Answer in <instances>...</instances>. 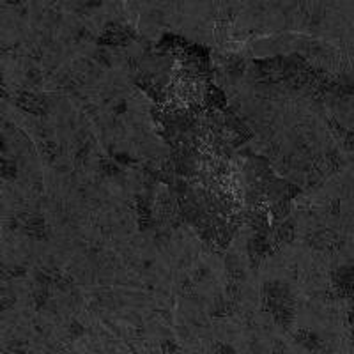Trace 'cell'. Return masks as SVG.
Wrapping results in <instances>:
<instances>
[{
	"mask_svg": "<svg viewBox=\"0 0 354 354\" xmlns=\"http://www.w3.org/2000/svg\"><path fill=\"white\" fill-rule=\"evenodd\" d=\"M292 235H294V227H292L291 221H285V223H282L278 227V232H276V238H278V241L289 243L292 239Z\"/></svg>",
	"mask_w": 354,
	"mask_h": 354,
	"instance_id": "7",
	"label": "cell"
},
{
	"mask_svg": "<svg viewBox=\"0 0 354 354\" xmlns=\"http://www.w3.org/2000/svg\"><path fill=\"white\" fill-rule=\"evenodd\" d=\"M130 30L121 25H108L101 34L99 43L101 45H123L124 41L130 39Z\"/></svg>",
	"mask_w": 354,
	"mask_h": 354,
	"instance_id": "1",
	"label": "cell"
},
{
	"mask_svg": "<svg viewBox=\"0 0 354 354\" xmlns=\"http://www.w3.org/2000/svg\"><path fill=\"white\" fill-rule=\"evenodd\" d=\"M46 299H48V292L45 289L36 292V305H38V308H43L46 305Z\"/></svg>",
	"mask_w": 354,
	"mask_h": 354,
	"instance_id": "11",
	"label": "cell"
},
{
	"mask_svg": "<svg viewBox=\"0 0 354 354\" xmlns=\"http://www.w3.org/2000/svg\"><path fill=\"white\" fill-rule=\"evenodd\" d=\"M43 151L48 154V158H53L59 154V149H57V146L52 144V142H45V144H43Z\"/></svg>",
	"mask_w": 354,
	"mask_h": 354,
	"instance_id": "10",
	"label": "cell"
},
{
	"mask_svg": "<svg viewBox=\"0 0 354 354\" xmlns=\"http://www.w3.org/2000/svg\"><path fill=\"white\" fill-rule=\"evenodd\" d=\"M2 175H4L6 179H13L16 175V165L13 161L4 160L2 161Z\"/></svg>",
	"mask_w": 354,
	"mask_h": 354,
	"instance_id": "8",
	"label": "cell"
},
{
	"mask_svg": "<svg viewBox=\"0 0 354 354\" xmlns=\"http://www.w3.org/2000/svg\"><path fill=\"white\" fill-rule=\"evenodd\" d=\"M8 2H9V4H18L20 0H8Z\"/></svg>",
	"mask_w": 354,
	"mask_h": 354,
	"instance_id": "15",
	"label": "cell"
},
{
	"mask_svg": "<svg viewBox=\"0 0 354 354\" xmlns=\"http://www.w3.org/2000/svg\"><path fill=\"white\" fill-rule=\"evenodd\" d=\"M227 271H228V276H230L232 280H235V282L245 278V273H243V269H241V264H239L238 259H235L234 255H230V257L227 259Z\"/></svg>",
	"mask_w": 354,
	"mask_h": 354,
	"instance_id": "6",
	"label": "cell"
},
{
	"mask_svg": "<svg viewBox=\"0 0 354 354\" xmlns=\"http://www.w3.org/2000/svg\"><path fill=\"white\" fill-rule=\"evenodd\" d=\"M335 283L342 294H349L354 291V268H342L336 271Z\"/></svg>",
	"mask_w": 354,
	"mask_h": 354,
	"instance_id": "3",
	"label": "cell"
},
{
	"mask_svg": "<svg viewBox=\"0 0 354 354\" xmlns=\"http://www.w3.org/2000/svg\"><path fill=\"white\" fill-rule=\"evenodd\" d=\"M243 69H245V66H243L241 60H235V62H232L230 66H228V73H230V75H234V76L241 75Z\"/></svg>",
	"mask_w": 354,
	"mask_h": 354,
	"instance_id": "12",
	"label": "cell"
},
{
	"mask_svg": "<svg viewBox=\"0 0 354 354\" xmlns=\"http://www.w3.org/2000/svg\"><path fill=\"white\" fill-rule=\"evenodd\" d=\"M104 168H106V174H117V170H119L115 165H110V163H104Z\"/></svg>",
	"mask_w": 354,
	"mask_h": 354,
	"instance_id": "13",
	"label": "cell"
},
{
	"mask_svg": "<svg viewBox=\"0 0 354 354\" xmlns=\"http://www.w3.org/2000/svg\"><path fill=\"white\" fill-rule=\"evenodd\" d=\"M16 103H18L20 108H23L25 112H29V113L41 115V113L46 112L45 99H41V97H38V96H34V94H29V92L20 94L18 99H16Z\"/></svg>",
	"mask_w": 354,
	"mask_h": 354,
	"instance_id": "2",
	"label": "cell"
},
{
	"mask_svg": "<svg viewBox=\"0 0 354 354\" xmlns=\"http://www.w3.org/2000/svg\"><path fill=\"white\" fill-rule=\"evenodd\" d=\"M287 211H289V204H287V200H278L275 205H273V214H275L276 218L285 216V214H287Z\"/></svg>",
	"mask_w": 354,
	"mask_h": 354,
	"instance_id": "9",
	"label": "cell"
},
{
	"mask_svg": "<svg viewBox=\"0 0 354 354\" xmlns=\"http://www.w3.org/2000/svg\"><path fill=\"white\" fill-rule=\"evenodd\" d=\"M25 232L30 235H36V238H41L43 232H45V221H43L39 216L30 218V220L25 223Z\"/></svg>",
	"mask_w": 354,
	"mask_h": 354,
	"instance_id": "5",
	"label": "cell"
},
{
	"mask_svg": "<svg viewBox=\"0 0 354 354\" xmlns=\"http://www.w3.org/2000/svg\"><path fill=\"white\" fill-rule=\"evenodd\" d=\"M205 101L212 110H221L227 106V97H225L223 90H220L218 87H209L207 94H205Z\"/></svg>",
	"mask_w": 354,
	"mask_h": 354,
	"instance_id": "4",
	"label": "cell"
},
{
	"mask_svg": "<svg viewBox=\"0 0 354 354\" xmlns=\"http://www.w3.org/2000/svg\"><path fill=\"white\" fill-rule=\"evenodd\" d=\"M89 8H96V6H99L101 4V0H83Z\"/></svg>",
	"mask_w": 354,
	"mask_h": 354,
	"instance_id": "14",
	"label": "cell"
}]
</instances>
